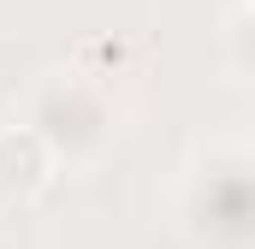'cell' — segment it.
Masks as SVG:
<instances>
[{
  "mask_svg": "<svg viewBox=\"0 0 255 249\" xmlns=\"http://www.w3.org/2000/svg\"><path fill=\"white\" fill-rule=\"evenodd\" d=\"M54 172V148L30 130V124H6L0 130V196H36Z\"/></svg>",
  "mask_w": 255,
  "mask_h": 249,
  "instance_id": "3957f363",
  "label": "cell"
},
{
  "mask_svg": "<svg viewBox=\"0 0 255 249\" xmlns=\"http://www.w3.org/2000/svg\"><path fill=\"white\" fill-rule=\"evenodd\" d=\"M83 60H95V65H125L130 48H125V42H89V48H83Z\"/></svg>",
  "mask_w": 255,
  "mask_h": 249,
  "instance_id": "277c9868",
  "label": "cell"
},
{
  "mask_svg": "<svg viewBox=\"0 0 255 249\" xmlns=\"http://www.w3.org/2000/svg\"><path fill=\"white\" fill-rule=\"evenodd\" d=\"M30 130L54 148V160H77V154H95L107 136H113V101L101 89V77L89 71H60L36 89L30 101Z\"/></svg>",
  "mask_w": 255,
  "mask_h": 249,
  "instance_id": "6da1fadb",
  "label": "cell"
},
{
  "mask_svg": "<svg viewBox=\"0 0 255 249\" xmlns=\"http://www.w3.org/2000/svg\"><path fill=\"white\" fill-rule=\"evenodd\" d=\"M190 214H196V226H202L208 238L244 244V238H250V214H255V202H250V160H244V154H226L220 166H208V178H202L196 196H190Z\"/></svg>",
  "mask_w": 255,
  "mask_h": 249,
  "instance_id": "7a4b0ae2",
  "label": "cell"
}]
</instances>
